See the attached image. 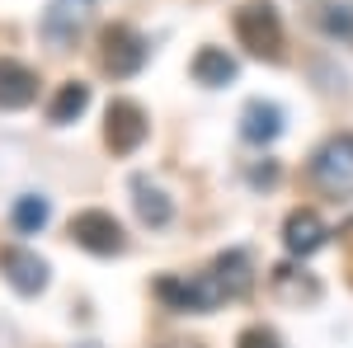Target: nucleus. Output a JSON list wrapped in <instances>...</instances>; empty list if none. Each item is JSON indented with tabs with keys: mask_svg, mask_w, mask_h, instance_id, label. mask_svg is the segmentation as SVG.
<instances>
[{
	"mask_svg": "<svg viewBox=\"0 0 353 348\" xmlns=\"http://www.w3.org/2000/svg\"><path fill=\"white\" fill-rule=\"evenodd\" d=\"M236 38H241L254 57L278 61V57H283V24H278V10H273L269 0L241 5V10H236Z\"/></svg>",
	"mask_w": 353,
	"mask_h": 348,
	"instance_id": "nucleus-1",
	"label": "nucleus"
},
{
	"mask_svg": "<svg viewBox=\"0 0 353 348\" xmlns=\"http://www.w3.org/2000/svg\"><path fill=\"white\" fill-rule=\"evenodd\" d=\"M156 296H161L170 311H198V316H208V311H217L226 292H221L217 273H193V278H161L156 283Z\"/></svg>",
	"mask_w": 353,
	"mask_h": 348,
	"instance_id": "nucleus-2",
	"label": "nucleus"
},
{
	"mask_svg": "<svg viewBox=\"0 0 353 348\" xmlns=\"http://www.w3.org/2000/svg\"><path fill=\"white\" fill-rule=\"evenodd\" d=\"M311 179L325 193H353V132L330 136L311 161Z\"/></svg>",
	"mask_w": 353,
	"mask_h": 348,
	"instance_id": "nucleus-3",
	"label": "nucleus"
},
{
	"mask_svg": "<svg viewBox=\"0 0 353 348\" xmlns=\"http://www.w3.org/2000/svg\"><path fill=\"white\" fill-rule=\"evenodd\" d=\"M71 240L90 254H99V259H109V254H123V226L104 207H85V212L71 216Z\"/></svg>",
	"mask_w": 353,
	"mask_h": 348,
	"instance_id": "nucleus-4",
	"label": "nucleus"
},
{
	"mask_svg": "<svg viewBox=\"0 0 353 348\" xmlns=\"http://www.w3.org/2000/svg\"><path fill=\"white\" fill-rule=\"evenodd\" d=\"M146 132H151V123H146L141 104H132V99H113L109 104V127H104V141H109L113 156H132L137 146L146 141Z\"/></svg>",
	"mask_w": 353,
	"mask_h": 348,
	"instance_id": "nucleus-5",
	"label": "nucleus"
},
{
	"mask_svg": "<svg viewBox=\"0 0 353 348\" xmlns=\"http://www.w3.org/2000/svg\"><path fill=\"white\" fill-rule=\"evenodd\" d=\"M141 66H146V38L128 24H113L109 33H104V71L118 76V81H128Z\"/></svg>",
	"mask_w": 353,
	"mask_h": 348,
	"instance_id": "nucleus-6",
	"label": "nucleus"
},
{
	"mask_svg": "<svg viewBox=\"0 0 353 348\" xmlns=\"http://www.w3.org/2000/svg\"><path fill=\"white\" fill-rule=\"evenodd\" d=\"M0 273L10 278V287L19 296H38L48 287V264L33 249H24V245H5L0 249Z\"/></svg>",
	"mask_w": 353,
	"mask_h": 348,
	"instance_id": "nucleus-7",
	"label": "nucleus"
},
{
	"mask_svg": "<svg viewBox=\"0 0 353 348\" xmlns=\"http://www.w3.org/2000/svg\"><path fill=\"white\" fill-rule=\"evenodd\" d=\"M85 19H90V0H52L48 14H43V38L57 43V48H66V43H76Z\"/></svg>",
	"mask_w": 353,
	"mask_h": 348,
	"instance_id": "nucleus-8",
	"label": "nucleus"
},
{
	"mask_svg": "<svg viewBox=\"0 0 353 348\" xmlns=\"http://www.w3.org/2000/svg\"><path fill=\"white\" fill-rule=\"evenodd\" d=\"M325 221L311 212V207H297V212L288 216V226H283V245H288V254H297V259H306V254H316L321 245H325Z\"/></svg>",
	"mask_w": 353,
	"mask_h": 348,
	"instance_id": "nucleus-9",
	"label": "nucleus"
},
{
	"mask_svg": "<svg viewBox=\"0 0 353 348\" xmlns=\"http://www.w3.org/2000/svg\"><path fill=\"white\" fill-rule=\"evenodd\" d=\"M33 99H38V76L24 61L0 57V108H28Z\"/></svg>",
	"mask_w": 353,
	"mask_h": 348,
	"instance_id": "nucleus-10",
	"label": "nucleus"
},
{
	"mask_svg": "<svg viewBox=\"0 0 353 348\" xmlns=\"http://www.w3.org/2000/svg\"><path fill=\"white\" fill-rule=\"evenodd\" d=\"M278 132H283V108L269 104V99H250L241 113V136L254 146H269Z\"/></svg>",
	"mask_w": 353,
	"mask_h": 348,
	"instance_id": "nucleus-11",
	"label": "nucleus"
},
{
	"mask_svg": "<svg viewBox=\"0 0 353 348\" xmlns=\"http://www.w3.org/2000/svg\"><path fill=\"white\" fill-rule=\"evenodd\" d=\"M212 273H217L226 301H236V296H245L250 287H254V264H250V254H245V249H226Z\"/></svg>",
	"mask_w": 353,
	"mask_h": 348,
	"instance_id": "nucleus-12",
	"label": "nucleus"
},
{
	"mask_svg": "<svg viewBox=\"0 0 353 348\" xmlns=\"http://www.w3.org/2000/svg\"><path fill=\"white\" fill-rule=\"evenodd\" d=\"M193 81L208 85V90H221V85L236 81V57H226L221 48H203L193 57Z\"/></svg>",
	"mask_w": 353,
	"mask_h": 348,
	"instance_id": "nucleus-13",
	"label": "nucleus"
},
{
	"mask_svg": "<svg viewBox=\"0 0 353 348\" xmlns=\"http://www.w3.org/2000/svg\"><path fill=\"white\" fill-rule=\"evenodd\" d=\"M85 108H90V85H81V81H71V85H61L57 90V99H52V108H48V118H52L57 127H66V123H76Z\"/></svg>",
	"mask_w": 353,
	"mask_h": 348,
	"instance_id": "nucleus-14",
	"label": "nucleus"
},
{
	"mask_svg": "<svg viewBox=\"0 0 353 348\" xmlns=\"http://www.w3.org/2000/svg\"><path fill=\"white\" fill-rule=\"evenodd\" d=\"M132 193H137V216L146 226H170L174 207H170V198H165L161 188H151L146 179H132Z\"/></svg>",
	"mask_w": 353,
	"mask_h": 348,
	"instance_id": "nucleus-15",
	"label": "nucleus"
},
{
	"mask_svg": "<svg viewBox=\"0 0 353 348\" xmlns=\"http://www.w3.org/2000/svg\"><path fill=\"white\" fill-rule=\"evenodd\" d=\"M43 226H48V198H38V193H24V198L14 203V231L33 236V231H43Z\"/></svg>",
	"mask_w": 353,
	"mask_h": 348,
	"instance_id": "nucleus-16",
	"label": "nucleus"
},
{
	"mask_svg": "<svg viewBox=\"0 0 353 348\" xmlns=\"http://www.w3.org/2000/svg\"><path fill=\"white\" fill-rule=\"evenodd\" d=\"M273 287H278V296H292V301H316L321 296V287L311 278H297L292 268H273Z\"/></svg>",
	"mask_w": 353,
	"mask_h": 348,
	"instance_id": "nucleus-17",
	"label": "nucleus"
},
{
	"mask_svg": "<svg viewBox=\"0 0 353 348\" xmlns=\"http://www.w3.org/2000/svg\"><path fill=\"white\" fill-rule=\"evenodd\" d=\"M321 28H325L330 38H344V43H353V5H325Z\"/></svg>",
	"mask_w": 353,
	"mask_h": 348,
	"instance_id": "nucleus-18",
	"label": "nucleus"
},
{
	"mask_svg": "<svg viewBox=\"0 0 353 348\" xmlns=\"http://www.w3.org/2000/svg\"><path fill=\"white\" fill-rule=\"evenodd\" d=\"M236 348H283V344H278V334H273V329L254 325V329H245V334H241V344H236Z\"/></svg>",
	"mask_w": 353,
	"mask_h": 348,
	"instance_id": "nucleus-19",
	"label": "nucleus"
},
{
	"mask_svg": "<svg viewBox=\"0 0 353 348\" xmlns=\"http://www.w3.org/2000/svg\"><path fill=\"white\" fill-rule=\"evenodd\" d=\"M278 179V170L273 165H264V170H250V184H273Z\"/></svg>",
	"mask_w": 353,
	"mask_h": 348,
	"instance_id": "nucleus-20",
	"label": "nucleus"
}]
</instances>
